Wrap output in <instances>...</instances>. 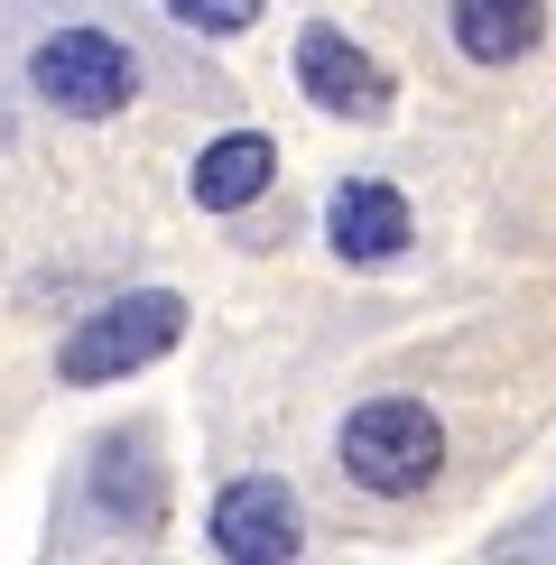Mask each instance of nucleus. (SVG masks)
Returning <instances> with one entry per match:
<instances>
[{
    "instance_id": "5",
    "label": "nucleus",
    "mask_w": 556,
    "mask_h": 565,
    "mask_svg": "<svg viewBox=\"0 0 556 565\" xmlns=\"http://www.w3.org/2000/svg\"><path fill=\"white\" fill-rule=\"evenodd\" d=\"M297 93H307L316 111H334V121H381L389 111V65L353 46L334 29V19H316L307 38H297Z\"/></svg>"
},
{
    "instance_id": "8",
    "label": "nucleus",
    "mask_w": 556,
    "mask_h": 565,
    "mask_svg": "<svg viewBox=\"0 0 556 565\" xmlns=\"http://www.w3.org/2000/svg\"><path fill=\"white\" fill-rule=\"evenodd\" d=\"M446 29H455V46L473 65H520L528 46L547 38V10H538V0H455Z\"/></svg>"
},
{
    "instance_id": "3",
    "label": "nucleus",
    "mask_w": 556,
    "mask_h": 565,
    "mask_svg": "<svg viewBox=\"0 0 556 565\" xmlns=\"http://www.w3.org/2000/svg\"><path fill=\"white\" fill-rule=\"evenodd\" d=\"M29 84H38V103L75 111V121H111L139 93V56L111 29H56L29 46Z\"/></svg>"
},
{
    "instance_id": "4",
    "label": "nucleus",
    "mask_w": 556,
    "mask_h": 565,
    "mask_svg": "<svg viewBox=\"0 0 556 565\" xmlns=\"http://www.w3.org/2000/svg\"><path fill=\"white\" fill-rule=\"evenodd\" d=\"M297 547H307V510H297V491L278 473L223 482V501H214V556L223 565H297Z\"/></svg>"
},
{
    "instance_id": "2",
    "label": "nucleus",
    "mask_w": 556,
    "mask_h": 565,
    "mask_svg": "<svg viewBox=\"0 0 556 565\" xmlns=\"http://www.w3.org/2000/svg\"><path fill=\"white\" fill-rule=\"evenodd\" d=\"M343 473H353L371 501H417L436 473H446V427H436L427 398H362L334 436Z\"/></svg>"
},
{
    "instance_id": "6",
    "label": "nucleus",
    "mask_w": 556,
    "mask_h": 565,
    "mask_svg": "<svg viewBox=\"0 0 556 565\" xmlns=\"http://www.w3.org/2000/svg\"><path fill=\"white\" fill-rule=\"evenodd\" d=\"M324 232H334V250H343L353 269H381V260H399V250L417 242L408 195H399V185H381V177L334 185V195H324Z\"/></svg>"
},
{
    "instance_id": "1",
    "label": "nucleus",
    "mask_w": 556,
    "mask_h": 565,
    "mask_svg": "<svg viewBox=\"0 0 556 565\" xmlns=\"http://www.w3.org/2000/svg\"><path fill=\"white\" fill-rule=\"evenodd\" d=\"M177 334H185V297L177 288H130V297H111V306H93V316L65 324L56 381H75V390L130 381V371H149L158 352H177Z\"/></svg>"
},
{
    "instance_id": "7",
    "label": "nucleus",
    "mask_w": 556,
    "mask_h": 565,
    "mask_svg": "<svg viewBox=\"0 0 556 565\" xmlns=\"http://www.w3.org/2000/svg\"><path fill=\"white\" fill-rule=\"evenodd\" d=\"M269 177H278V149H269V139H260V130H223L214 149L195 158V177H185V185H195L204 214H242L250 195H269Z\"/></svg>"
},
{
    "instance_id": "10",
    "label": "nucleus",
    "mask_w": 556,
    "mask_h": 565,
    "mask_svg": "<svg viewBox=\"0 0 556 565\" xmlns=\"http://www.w3.org/2000/svg\"><path fill=\"white\" fill-rule=\"evenodd\" d=\"M168 19L195 29V38H242L250 19H260V0H168Z\"/></svg>"
},
{
    "instance_id": "9",
    "label": "nucleus",
    "mask_w": 556,
    "mask_h": 565,
    "mask_svg": "<svg viewBox=\"0 0 556 565\" xmlns=\"http://www.w3.org/2000/svg\"><path fill=\"white\" fill-rule=\"evenodd\" d=\"M93 491H103L111 520H158V473H149V445L139 436H111L93 455Z\"/></svg>"
}]
</instances>
